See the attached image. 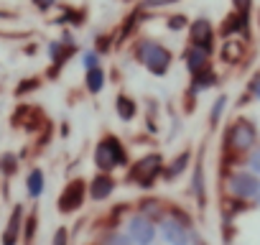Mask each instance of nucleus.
<instances>
[{"mask_svg": "<svg viewBox=\"0 0 260 245\" xmlns=\"http://www.w3.org/2000/svg\"><path fill=\"white\" fill-rule=\"evenodd\" d=\"M39 84H41V79H39V77H34V79H21V84H18L16 95L21 97V95H26V92H34Z\"/></svg>", "mask_w": 260, "mask_h": 245, "instance_id": "obj_29", "label": "nucleus"}, {"mask_svg": "<svg viewBox=\"0 0 260 245\" xmlns=\"http://www.w3.org/2000/svg\"><path fill=\"white\" fill-rule=\"evenodd\" d=\"M260 187V176L252 174V171H232L230 179H227V192L232 199H240V202H252L255 192Z\"/></svg>", "mask_w": 260, "mask_h": 245, "instance_id": "obj_5", "label": "nucleus"}, {"mask_svg": "<svg viewBox=\"0 0 260 245\" xmlns=\"http://www.w3.org/2000/svg\"><path fill=\"white\" fill-rule=\"evenodd\" d=\"M127 164V151H125V146L120 143V138H115V136H105L100 143H97V148H94V166L100 169V171H115L117 166H125Z\"/></svg>", "mask_w": 260, "mask_h": 245, "instance_id": "obj_2", "label": "nucleus"}, {"mask_svg": "<svg viewBox=\"0 0 260 245\" xmlns=\"http://www.w3.org/2000/svg\"><path fill=\"white\" fill-rule=\"evenodd\" d=\"M115 110H117V117L125 120V122H130V120L138 115V105H136V100L130 97V95H125V92L117 95V100H115Z\"/></svg>", "mask_w": 260, "mask_h": 245, "instance_id": "obj_16", "label": "nucleus"}, {"mask_svg": "<svg viewBox=\"0 0 260 245\" xmlns=\"http://www.w3.org/2000/svg\"><path fill=\"white\" fill-rule=\"evenodd\" d=\"M227 95H219L214 102H212V110H209V126H219V117H222V112L227 110Z\"/></svg>", "mask_w": 260, "mask_h": 245, "instance_id": "obj_23", "label": "nucleus"}, {"mask_svg": "<svg viewBox=\"0 0 260 245\" xmlns=\"http://www.w3.org/2000/svg\"><path fill=\"white\" fill-rule=\"evenodd\" d=\"M255 143H257V131H255V126L250 120L240 117V120H235L230 126V131H227V148L232 154H247V151L255 148Z\"/></svg>", "mask_w": 260, "mask_h": 245, "instance_id": "obj_4", "label": "nucleus"}, {"mask_svg": "<svg viewBox=\"0 0 260 245\" xmlns=\"http://www.w3.org/2000/svg\"><path fill=\"white\" fill-rule=\"evenodd\" d=\"M209 56H212L209 49H202V46H194V44H189V46L184 49V64H186V69H189L191 74L207 69V67H209Z\"/></svg>", "mask_w": 260, "mask_h": 245, "instance_id": "obj_13", "label": "nucleus"}, {"mask_svg": "<svg viewBox=\"0 0 260 245\" xmlns=\"http://www.w3.org/2000/svg\"><path fill=\"white\" fill-rule=\"evenodd\" d=\"M191 192L199 202V207L207 204V184H204V164H202V156L199 161L194 164V174H191Z\"/></svg>", "mask_w": 260, "mask_h": 245, "instance_id": "obj_15", "label": "nucleus"}, {"mask_svg": "<svg viewBox=\"0 0 260 245\" xmlns=\"http://www.w3.org/2000/svg\"><path fill=\"white\" fill-rule=\"evenodd\" d=\"M189 164H191V154H189V151H181V154L164 169V181H176V179L189 169Z\"/></svg>", "mask_w": 260, "mask_h": 245, "instance_id": "obj_14", "label": "nucleus"}, {"mask_svg": "<svg viewBox=\"0 0 260 245\" xmlns=\"http://www.w3.org/2000/svg\"><path fill=\"white\" fill-rule=\"evenodd\" d=\"M110 44H112L110 36H107V39H105V36H97V46H94V49H97L100 54H105V51H110Z\"/></svg>", "mask_w": 260, "mask_h": 245, "instance_id": "obj_34", "label": "nucleus"}, {"mask_svg": "<svg viewBox=\"0 0 260 245\" xmlns=\"http://www.w3.org/2000/svg\"><path fill=\"white\" fill-rule=\"evenodd\" d=\"M51 245H69V230H67V227H56Z\"/></svg>", "mask_w": 260, "mask_h": 245, "instance_id": "obj_32", "label": "nucleus"}, {"mask_svg": "<svg viewBox=\"0 0 260 245\" xmlns=\"http://www.w3.org/2000/svg\"><path fill=\"white\" fill-rule=\"evenodd\" d=\"M105 82H107V77H105V69H102V67H94V69H87V72H84V87H87L89 95L102 92Z\"/></svg>", "mask_w": 260, "mask_h": 245, "instance_id": "obj_18", "label": "nucleus"}, {"mask_svg": "<svg viewBox=\"0 0 260 245\" xmlns=\"http://www.w3.org/2000/svg\"><path fill=\"white\" fill-rule=\"evenodd\" d=\"M214 84H217V72H214L212 67H207V69L191 74V95L204 92V89H209V87H214Z\"/></svg>", "mask_w": 260, "mask_h": 245, "instance_id": "obj_17", "label": "nucleus"}, {"mask_svg": "<svg viewBox=\"0 0 260 245\" xmlns=\"http://www.w3.org/2000/svg\"><path fill=\"white\" fill-rule=\"evenodd\" d=\"M0 169H3L8 176H13L16 169H18V159L13 154H3V159H0Z\"/></svg>", "mask_w": 260, "mask_h": 245, "instance_id": "obj_27", "label": "nucleus"}, {"mask_svg": "<svg viewBox=\"0 0 260 245\" xmlns=\"http://www.w3.org/2000/svg\"><path fill=\"white\" fill-rule=\"evenodd\" d=\"M156 232H158L156 230V220H151L143 212H138V215H133L127 220V235L133 237L136 245H151L156 240Z\"/></svg>", "mask_w": 260, "mask_h": 245, "instance_id": "obj_7", "label": "nucleus"}, {"mask_svg": "<svg viewBox=\"0 0 260 245\" xmlns=\"http://www.w3.org/2000/svg\"><path fill=\"white\" fill-rule=\"evenodd\" d=\"M87 192H89V199L102 202V199H107V197L115 192V179L110 176V171H100V174L87 184Z\"/></svg>", "mask_w": 260, "mask_h": 245, "instance_id": "obj_12", "label": "nucleus"}, {"mask_svg": "<svg viewBox=\"0 0 260 245\" xmlns=\"http://www.w3.org/2000/svg\"><path fill=\"white\" fill-rule=\"evenodd\" d=\"M252 202H255V204L260 207V187H257V192H255V197H252Z\"/></svg>", "mask_w": 260, "mask_h": 245, "instance_id": "obj_36", "label": "nucleus"}, {"mask_svg": "<svg viewBox=\"0 0 260 245\" xmlns=\"http://www.w3.org/2000/svg\"><path fill=\"white\" fill-rule=\"evenodd\" d=\"M44 187H46V179H44V171L41 169H31L28 176H26V189H28V197L31 199H39L44 194Z\"/></svg>", "mask_w": 260, "mask_h": 245, "instance_id": "obj_19", "label": "nucleus"}, {"mask_svg": "<svg viewBox=\"0 0 260 245\" xmlns=\"http://www.w3.org/2000/svg\"><path fill=\"white\" fill-rule=\"evenodd\" d=\"M87 194H89V192H87L84 179H72V181L64 187V192L59 194V212H61V215L77 212V209L84 204V197H87Z\"/></svg>", "mask_w": 260, "mask_h": 245, "instance_id": "obj_8", "label": "nucleus"}, {"mask_svg": "<svg viewBox=\"0 0 260 245\" xmlns=\"http://www.w3.org/2000/svg\"><path fill=\"white\" fill-rule=\"evenodd\" d=\"M100 245H136V242H133V237H130L127 232L110 230V232H105V235H102Z\"/></svg>", "mask_w": 260, "mask_h": 245, "instance_id": "obj_22", "label": "nucleus"}, {"mask_svg": "<svg viewBox=\"0 0 260 245\" xmlns=\"http://www.w3.org/2000/svg\"><path fill=\"white\" fill-rule=\"evenodd\" d=\"M235 34H242V36L250 34V16H247V13L232 11L230 16H224V21H222V26H219V36L230 39V36H235Z\"/></svg>", "mask_w": 260, "mask_h": 245, "instance_id": "obj_11", "label": "nucleus"}, {"mask_svg": "<svg viewBox=\"0 0 260 245\" xmlns=\"http://www.w3.org/2000/svg\"><path fill=\"white\" fill-rule=\"evenodd\" d=\"M82 67H84V69L100 67V51H97V49H84V51H82Z\"/></svg>", "mask_w": 260, "mask_h": 245, "instance_id": "obj_26", "label": "nucleus"}, {"mask_svg": "<svg viewBox=\"0 0 260 245\" xmlns=\"http://www.w3.org/2000/svg\"><path fill=\"white\" fill-rule=\"evenodd\" d=\"M141 212L148 215L151 220H158V222H161V220L166 217V204H164L158 197H146V199L141 202Z\"/></svg>", "mask_w": 260, "mask_h": 245, "instance_id": "obj_21", "label": "nucleus"}, {"mask_svg": "<svg viewBox=\"0 0 260 245\" xmlns=\"http://www.w3.org/2000/svg\"><path fill=\"white\" fill-rule=\"evenodd\" d=\"M23 222H26V217H23V204H16L13 212H11V217H8V225H6V230H3V237H0V242H3V245H18L21 232H23Z\"/></svg>", "mask_w": 260, "mask_h": 245, "instance_id": "obj_10", "label": "nucleus"}, {"mask_svg": "<svg viewBox=\"0 0 260 245\" xmlns=\"http://www.w3.org/2000/svg\"><path fill=\"white\" fill-rule=\"evenodd\" d=\"M36 222H39V215H36V212H31L28 220L23 222V230H26V245H31V240H34V235H36Z\"/></svg>", "mask_w": 260, "mask_h": 245, "instance_id": "obj_28", "label": "nucleus"}, {"mask_svg": "<svg viewBox=\"0 0 260 245\" xmlns=\"http://www.w3.org/2000/svg\"><path fill=\"white\" fill-rule=\"evenodd\" d=\"M189 44L202 49H214V26L209 18H197L189 23Z\"/></svg>", "mask_w": 260, "mask_h": 245, "instance_id": "obj_9", "label": "nucleus"}, {"mask_svg": "<svg viewBox=\"0 0 260 245\" xmlns=\"http://www.w3.org/2000/svg\"><path fill=\"white\" fill-rule=\"evenodd\" d=\"M247 92H250V97L260 100V74H255V77L250 79V84H247Z\"/></svg>", "mask_w": 260, "mask_h": 245, "instance_id": "obj_33", "label": "nucleus"}, {"mask_svg": "<svg viewBox=\"0 0 260 245\" xmlns=\"http://www.w3.org/2000/svg\"><path fill=\"white\" fill-rule=\"evenodd\" d=\"M181 3V0H141V6L143 11H158V8H169V6H176Z\"/></svg>", "mask_w": 260, "mask_h": 245, "instance_id": "obj_25", "label": "nucleus"}, {"mask_svg": "<svg viewBox=\"0 0 260 245\" xmlns=\"http://www.w3.org/2000/svg\"><path fill=\"white\" fill-rule=\"evenodd\" d=\"M31 3L36 6V11H41V13H49V11H54V8L59 6V0H31Z\"/></svg>", "mask_w": 260, "mask_h": 245, "instance_id": "obj_31", "label": "nucleus"}, {"mask_svg": "<svg viewBox=\"0 0 260 245\" xmlns=\"http://www.w3.org/2000/svg\"><path fill=\"white\" fill-rule=\"evenodd\" d=\"M158 176H164V159L161 154H148L141 161H136V166L127 174V181L138 184L141 189H151Z\"/></svg>", "mask_w": 260, "mask_h": 245, "instance_id": "obj_3", "label": "nucleus"}, {"mask_svg": "<svg viewBox=\"0 0 260 245\" xmlns=\"http://www.w3.org/2000/svg\"><path fill=\"white\" fill-rule=\"evenodd\" d=\"M242 54H245V46H242V41H224L222 44V49H219V56H222V62H227V64H237L240 59H242Z\"/></svg>", "mask_w": 260, "mask_h": 245, "instance_id": "obj_20", "label": "nucleus"}, {"mask_svg": "<svg viewBox=\"0 0 260 245\" xmlns=\"http://www.w3.org/2000/svg\"><path fill=\"white\" fill-rule=\"evenodd\" d=\"M161 235L169 245H191V225L184 222V217L179 215L161 220Z\"/></svg>", "mask_w": 260, "mask_h": 245, "instance_id": "obj_6", "label": "nucleus"}, {"mask_svg": "<svg viewBox=\"0 0 260 245\" xmlns=\"http://www.w3.org/2000/svg\"><path fill=\"white\" fill-rule=\"evenodd\" d=\"M189 23H191V21H189L184 13H174V16L166 18V26H169V31H174V34H176V31H184Z\"/></svg>", "mask_w": 260, "mask_h": 245, "instance_id": "obj_24", "label": "nucleus"}, {"mask_svg": "<svg viewBox=\"0 0 260 245\" xmlns=\"http://www.w3.org/2000/svg\"><path fill=\"white\" fill-rule=\"evenodd\" d=\"M247 166H250L252 174L260 176V146H255V148L250 151V156H247Z\"/></svg>", "mask_w": 260, "mask_h": 245, "instance_id": "obj_30", "label": "nucleus"}, {"mask_svg": "<svg viewBox=\"0 0 260 245\" xmlns=\"http://www.w3.org/2000/svg\"><path fill=\"white\" fill-rule=\"evenodd\" d=\"M232 6H235V11H240V13H250L252 0H232Z\"/></svg>", "mask_w": 260, "mask_h": 245, "instance_id": "obj_35", "label": "nucleus"}, {"mask_svg": "<svg viewBox=\"0 0 260 245\" xmlns=\"http://www.w3.org/2000/svg\"><path fill=\"white\" fill-rule=\"evenodd\" d=\"M133 54L153 77H166L171 69V62H174V54L156 39H141L133 46Z\"/></svg>", "mask_w": 260, "mask_h": 245, "instance_id": "obj_1", "label": "nucleus"}]
</instances>
